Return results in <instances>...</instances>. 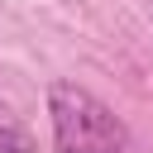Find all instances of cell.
I'll return each mask as SVG.
<instances>
[{
	"label": "cell",
	"instance_id": "6da1fadb",
	"mask_svg": "<svg viewBox=\"0 0 153 153\" xmlns=\"http://www.w3.org/2000/svg\"><path fill=\"white\" fill-rule=\"evenodd\" d=\"M48 120H53V148L57 153H129L124 120L86 86L53 81L48 86Z\"/></svg>",
	"mask_w": 153,
	"mask_h": 153
},
{
	"label": "cell",
	"instance_id": "7a4b0ae2",
	"mask_svg": "<svg viewBox=\"0 0 153 153\" xmlns=\"http://www.w3.org/2000/svg\"><path fill=\"white\" fill-rule=\"evenodd\" d=\"M0 153H38V139L0 105Z\"/></svg>",
	"mask_w": 153,
	"mask_h": 153
}]
</instances>
